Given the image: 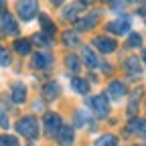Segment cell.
<instances>
[{"instance_id":"cell-15","label":"cell","mask_w":146,"mask_h":146,"mask_svg":"<svg viewBox=\"0 0 146 146\" xmlns=\"http://www.w3.org/2000/svg\"><path fill=\"white\" fill-rule=\"evenodd\" d=\"M51 65V55L49 53H36L33 57V67L35 69H45Z\"/></svg>"},{"instance_id":"cell-30","label":"cell","mask_w":146,"mask_h":146,"mask_svg":"<svg viewBox=\"0 0 146 146\" xmlns=\"http://www.w3.org/2000/svg\"><path fill=\"white\" fill-rule=\"evenodd\" d=\"M33 110H35V112H43V110H45L43 102H35V104H33Z\"/></svg>"},{"instance_id":"cell-24","label":"cell","mask_w":146,"mask_h":146,"mask_svg":"<svg viewBox=\"0 0 146 146\" xmlns=\"http://www.w3.org/2000/svg\"><path fill=\"white\" fill-rule=\"evenodd\" d=\"M39 21L43 23V29H45V33H47V35H53L55 27H53V23H51V18H49V16H45V14H39Z\"/></svg>"},{"instance_id":"cell-10","label":"cell","mask_w":146,"mask_h":146,"mask_svg":"<svg viewBox=\"0 0 146 146\" xmlns=\"http://www.w3.org/2000/svg\"><path fill=\"white\" fill-rule=\"evenodd\" d=\"M124 67H126V71H128V75H130V77H138L142 73V63L136 57H128L126 63H124Z\"/></svg>"},{"instance_id":"cell-9","label":"cell","mask_w":146,"mask_h":146,"mask_svg":"<svg viewBox=\"0 0 146 146\" xmlns=\"http://www.w3.org/2000/svg\"><path fill=\"white\" fill-rule=\"evenodd\" d=\"M94 45H96L102 53H112V51H116V41H114V39H108V36H96V39H94Z\"/></svg>"},{"instance_id":"cell-14","label":"cell","mask_w":146,"mask_h":146,"mask_svg":"<svg viewBox=\"0 0 146 146\" xmlns=\"http://www.w3.org/2000/svg\"><path fill=\"white\" fill-rule=\"evenodd\" d=\"M128 130L134 132V134L146 136V120H142V118H132L130 124H128Z\"/></svg>"},{"instance_id":"cell-35","label":"cell","mask_w":146,"mask_h":146,"mask_svg":"<svg viewBox=\"0 0 146 146\" xmlns=\"http://www.w3.org/2000/svg\"><path fill=\"white\" fill-rule=\"evenodd\" d=\"M83 2H87V4H89V2H91V0H83Z\"/></svg>"},{"instance_id":"cell-20","label":"cell","mask_w":146,"mask_h":146,"mask_svg":"<svg viewBox=\"0 0 146 146\" xmlns=\"http://www.w3.org/2000/svg\"><path fill=\"white\" fill-rule=\"evenodd\" d=\"M83 61H85L87 67H98L100 65L98 63V57L94 55V51H91L89 47H83Z\"/></svg>"},{"instance_id":"cell-6","label":"cell","mask_w":146,"mask_h":146,"mask_svg":"<svg viewBox=\"0 0 146 146\" xmlns=\"http://www.w3.org/2000/svg\"><path fill=\"white\" fill-rule=\"evenodd\" d=\"M55 136H57V142L61 146H71L73 144V128L69 124H61V128L57 130Z\"/></svg>"},{"instance_id":"cell-17","label":"cell","mask_w":146,"mask_h":146,"mask_svg":"<svg viewBox=\"0 0 146 146\" xmlns=\"http://www.w3.org/2000/svg\"><path fill=\"white\" fill-rule=\"evenodd\" d=\"M96 23H98V14L94 12V14H89V16H85V18H79L75 25H77V29L87 31V29H94V27H96Z\"/></svg>"},{"instance_id":"cell-3","label":"cell","mask_w":146,"mask_h":146,"mask_svg":"<svg viewBox=\"0 0 146 146\" xmlns=\"http://www.w3.org/2000/svg\"><path fill=\"white\" fill-rule=\"evenodd\" d=\"M89 108L100 116V118H106L108 112H110V104H108V98L106 96H96L89 100Z\"/></svg>"},{"instance_id":"cell-18","label":"cell","mask_w":146,"mask_h":146,"mask_svg":"<svg viewBox=\"0 0 146 146\" xmlns=\"http://www.w3.org/2000/svg\"><path fill=\"white\" fill-rule=\"evenodd\" d=\"M71 87H73V91H77V94H81V96H85L89 91V83L83 81V79H79V77H73L71 79Z\"/></svg>"},{"instance_id":"cell-5","label":"cell","mask_w":146,"mask_h":146,"mask_svg":"<svg viewBox=\"0 0 146 146\" xmlns=\"http://www.w3.org/2000/svg\"><path fill=\"white\" fill-rule=\"evenodd\" d=\"M0 33L2 35H16L18 33V27H16V21L12 18L10 12L0 16Z\"/></svg>"},{"instance_id":"cell-22","label":"cell","mask_w":146,"mask_h":146,"mask_svg":"<svg viewBox=\"0 0 146 146\" xmlns=\"http://www.w3.org/2000/svg\"><path fill=\"white\" fill-rule=\"evenodd\" d=\"M87 124H94V122H91V118L87 116V112H83V110H81V112H77L75 114V126H87Z\"/></svg>"},{"instance_id":"cell-16","label":"cell","mask_w":146,"mask_h":146,"mask_svg":"<svg viewBox=\"0 0 146 146\" xmlns=\"http://www.w3.org/2000/svg\"><path fill=\"white\" fill-rule=\"evenodd\" d=\"M79 43H81V39H79L77 31H65L63 33V45L65 47H77Z\"/></svg>"},{"instance_id":"cell-32","label":"cell","mask_w":146,"mask_h":146,"mask_svg":"<svg viewBox=\"0 0 146 146\" xmlns=\"http://www.w3.org/2000/svg\"><path fill=\"white\" fill-rule=\"evenodd\" d=\"M51 2H53V4H55V6H59V4H61V2H63V0H51Z\"/></svg>"},{"instance_id":"cell-12","label":"cell","mask_w":146,"mask_h":146,"mask_svg":"<svg viewBox=\"0 0 146 146\" xmlns=\"http://www.w3.org/2000/svg\"><path fill=\"white\" fill-rule=\"evenodd\" d=\"M27 100V87L21 81H14L12 83V102L14 104H23Z\"/></svg>"},{"instance_id":"cell-19","label":"cell","mask_w":146,"mask_h":146,"mask_svg":"<svg viewBox=\"0 0 146 146\" xmlns=\"http://www.w3.org/2000/svg\"><path fill=\"white\" fill-rule=\"evenodd\" d=\"M14 51H16L18 55H29V53H31V41H27V39H16V41H14Z\"/></svg>"},{"instance_id":"cell-8","label":"cell","mask_w":146,"mask_h":146,"mask_svg":"<svg viewBox=\"0 0 146 146\" xmlns=\"http://www.w3.org/2000/svg\"><path fill=\"white\" fill-rule=\"evenodd\" d=\"M108 96L112 100H116V102H120V98L126 96V85L122 81H112L108 85Z\"/></svg>"},{"instance_id":"cell-1","label":"cell","mask_w":146,"mask_h":146,"mask_svg":"<svg viewBox=\"0 0 146 146\" xmlns=\"http://www.w3.org/2000/svg\"><path fill=\"white\" fill-rule=\"evenodd\" d=\"M16 132L23 134L29 140H35L39 136V122H36L33 116H25V118H21L16 122Z\"/></svg>"},{"instance_id":"cell-25","label":"cell","mask_w":146,"mask_h":146,"mask_svg":"<svg viewBox=\"0 0 146 146\" xmlns=\"http://www.w3.org/2000/svg\"><path fill=\"white\" fill-rule=\"evenodd\" d=\"M10 53L6 51V47H0V67H8L10 65Z\"/></svg>"},{"instance_id":"cell-11","label":"cell","mask_w":146,"mask_h":146,"mask_svg":"<svg viewBox=\"0 0 146 146\" xmlns=\"http://www.w3.org/2000/svg\"><path fill=\"white\" fill-rule=\"evenodd\" d=\"M59 94H61V87L57 81H49L43 85V98L45 100H55V98H59Z\"/></svg>"},{"instance_id":"cell-21","label":"cell","mask_w":146,"mask_h":146,"mask_svg":"<svg viewBox=\"0 0 146 146\" xmlns=\"http://www.w3.org/2000/svg\"><path fill=\"white\" fill-rule=\"evenodd\" d=\"M96 146H118V140L114 134H104L96 140Z\"/></svg>"},{"instance_id":"cell-34","label":"cell","mask_w":146,"mask_h":146,"mask_svg":"<svg viewBox=\"0 0 146 146\" xmlns=\"http://www.w3.org/2000/svg\"><path fill=\"white\" fill-rule=\"evenodd\" d=\"M104 2H114V0H104Z\"/></svg>"},{"instance_id":"cell-31","label":"cell","mask_w":146,"mask_h":146,"mask_svg":"<svg viewBox=\"0 0 146 146\" xmlns=\"http://www.w3.org/2000/svg\"><path fill=\"white\" fill-rule=\"evenodd\" d=\"M6 14V0H0V16Z\"/></svg>"},{"instance_id":"cell-26","label":"cell","mask_w":146,"mask_h":146,"mask_svg":"<svg viewBox=\"0 0 146 146\" xmlns=\"http://www.w3.org/2000/svg\"><path fill=\"white\" fill-rule=\"evenodd\" d=\"M128 47H142V35H130V39H128Z\"/></svg>"},{"instance_id":"cell-33","label":"cell","mask_w":146,"mask_h":146,"mask_svg":"<svg viewBox=\"0 0 146 146\" xmlns=\"http://www.w3.org/2000/svg\"><path fill=\"white\" fill-rule=\"evenodd\" d=\"M142 59H144V63H146V51H144V57H142Z\"/></svg>"},{"instance_id":"cell-29","label":"cell","mask_w":146,"mask_h":146,"mask_svg":"<svg viewBox=\"0 0 146 146\" xmlns=\"http://www.w3.org/2000/svg\"><path fill=\"white\" fill-rule=\"evenodd\" d=\"M0 126H2V128H6V130H8V126H10L8 116H6V112H4V108H2V106H0Z\"/></svg>"},{"instance_id":"cell-2","label":"cell","mask_w":146,"mask_h":146,"mask_svg":"<svg viewBox=\"0 0 146 146\" xmlns=\"http://www.w3.org/2000/svg\"><path fill=\"white\" fill-rule=\"evenodd\" d=\"M16 10H18V16L23 21H33L39 14V2L36 0H18Z\"/></svg>"},{"instance_id":"cell-27","label":"cell","mask_w":146,"mask_h":146,"mask_svg":"<svg viewBox=\"0 0 146 146\" xmlns=\"http://www.w3.org/2000/svg\"><path fill=\"white\" fill-rule=\"evenodd\" d=\"M0 146H18V140L14 136H0Z\"/></svg>"},{"instance_id":"cell-13","label":"cell","mask_w":146,"mask_h":146,"mask_svg":"<svg viewBox=\"0 0 146 146\" xmlns=\"http://www.w3.org/2000/svg\"><path fill=\"white\" fill-rule=\"evenodd\" d=\"M81 8H83L81 2H73V4H69V6L63 10V18H65V21H75V18L79 16V12H81Z\"/></svg>"},{"instance_id":"cell-7","label":"cell","mask_w":146,"mask_h":146,"mask_svg":"<svg viewBox=\"0 0 146 146\" xmlns=\"http://www.w3.org/2000/svg\"><path fill=\"white\" fill-rule=\"evenodd\" d=\"M106 29H108L110 33H114V35H126L128 31H130V23H128L126 18H118V21L108 23Z\"/></svg>"},{"instance_id":"cell-4","label":"cell","mask_w":146,"mask_h":146,"mask_svg":"<svg viewBox=\"0 0 146 146\" xmlns=\"http://www.w3.org/2000/svg\"><path fill=\"white\" fill-rule=\"evenodd\" d=\"M45 132H47V136H55L57 134V130L61 128V118L57 116V114H53V112H49V114H45Z\"/></svg>"},{"instance_id":"cell-23","label":"cell","mask_w":146,"mask_h":146,"mask_svg":"<svg viewBox=\"0 0 146 146\" xmlns=\"http://www.w3.org/2000/svg\"><path fill=\"white\" fill-rule=\"evenodd\" d=\"M65 65H67L73 73L79 71V59L75 57V55H67V57H65Z\"/></svg>"},{"instance_id":"cell-28","label":"cell","mask_w":146,"mask_h":146,"mask_svg":"<svg viewBox=\"0 0 146 146\" xmlns=\"http://www.w3.org/2000/svg\"><path fill=\"white\" fill-rule=\"evenodd\" d=\"M33 41H36L39 45H51V41H53V39H51V35H47V33H45V35H35V39H33Z\"/></svg>"}]
</instances>
